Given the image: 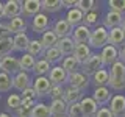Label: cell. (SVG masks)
Segmentation results:
<instances>
[{"label": "cell", "mask_w": 125, "mask_h": 117, "mask_svg": "<svg viewBox=\"0 0 125 117\" xmlns=\"http://www.w3.org/2000/svg\"><path fill=\"white\" fill-rule=\"evenodd\" d=\"M108 86H111V89H114V91L125 89V64H122L120 61H116L111 66Z\"/></svg>", "instance_id": "6da1fadb"}, {"label": "cell", "mask_w": 125, "mask_h": 117, "mask_svg": "<svg viewBox=\"0 0 125 117\" xmlns=\"http://www.w3.org/2000/svg\"><path fill=\"white\" fill-rule=\"evenodd\" d=\"M88 44L89 49H103L105 45H108V30L103 27H97L95 30H92Z\"/></svg>", "instance_id": "7a4b0ae2"}, {"label": "cell", "mask_w": 125, "mask_h": 117, "mask_svg": "<svg viewBox=\"0 0 125 117\" xmlns=\"http://www.w3.org/2000/svg\"><path fill=\"white\" fill-rule=\"evenodd\" d=\"M81 73L86 77H92L97 70L103 69V64H102V58L99 53H91V56L86 59L83 64H81Z\"/></svg>", "instance_id": "3957f363"}, {"label": "cell", "mask_w": 125, "mask_h": 117, "mask_svg": "<svg viewBox=\"0 0 125 117\" xmlns=\"http://www.w3.org/2000/svg\"><path fill=\"white\" fill-rule=\"evenodd\" d=\"M0 72H5L8 75H16V73L21 72V67H19V59L14 56H3L0 59Z\"/></svg>", "instance_id": "277c9868"}, {"label": "cell", "mask_w": 125, "mask_h": 117, "mask_svg": "<svg viewBox=\"0 0 125 117\" xmlns=\"http://www.w3.org/2000/svg\"><path fill=\"white\" fill-rule=\"evenodd\" d=\"M67 83L70 84V88L77 89V91H86L89 86V81H88V77L83 75L81 72H75L72 75H67Z\"/></svg>", "instance_id": "5b68a950"}, {"label": "cell", "mask_w": 125, "mask_h": 117, "mask_svg": "<svg viewBox=\"0 0 125 117\" xmlns=\"http://www.w3.org/2000/svg\"><path fill=\"white\" fill-rule=\"evenodd\" d=\"M41 13V0H25L22 2L21 14L22 17H34Z\"/></svg>", "instance_id": "8992f818"}, {"label": "cell", "mask_w": 125, "mask_h": 117, "mask_svg": "<svg viewBox=\"0 0 125 117\" xmlns=\"http://www.w3.org/2000/svg\"><path fill=\"white\" fill-rule=\"evenodd\" d=\"M31 88H33L36 97H45V95H49L50 89H52V83L49 81L47 77H36Z\"/></svg>", "instance_id": "52a82bcc"}, {"label": "cell", "mask_w": 125, "mask_h": 117, "mask_svg": "<svg viewBox=\"0 0 125 117\" xmlns=\"http://www.w3.org/2000/svg\"><path fill=\"white\" fill-rule=\"evenodd\" d=\"M100 58H102V64L103 66H113L116 61H119V50L113 45H105L102 49Z\"/></svg>", "instance_id": "ba28073f"}, {"label": "cell", "mask_w": 125, "mask_h": 117, "mask_svg": "<svg viewBox=\"0 0 125 117\" xmlns=\"http://www.w3.org/2000/svg\"><path fill=\"white\" fill-rule=\"evenodd\" d=\"M47 78L52 83V86H62V83H67V73L64 72V69L61 66H55V67L50 69Z\"/></svg>", "instance_id": "9c48e42d"}, {"label": "cell", "mask_w": 125, "mask_h": 117, "mask_svg": "<svg viewBox=\"0 0 125 117\" xmlns=\"http://www.w3.org/2000/svg\"><path fill=\"white\" fill-rule=\"evenodd\" d=\"M109 111L114 117H122L125 114V97L117 94L109 100Z\"/></svg>", "instance_id": "30bf717a"}, {"label": "cell", "mask_w": 125, "mask_h": 117, "mask_svg": "<svg viewBox=\"0 0 125 117\" xmlns=\"http://www.w3.org/2000/svg\"><path fill=\"white\" fill-rule=\"evenodd\" d=\"M108 45L116 47L117 50L125 45V33H124V30L120 28V27L108 31Z\"/></svg>", "instance_id": "8fae6325"}, {"label": "cell", "mask_w": 125, "mask_h": 117, "mask_svg": "<svg viewBox=\"0 0 125 117\" xmlns=\"http://www.w3.org/2000/svg\"><path fill=\"white\" fill-rule=\"evenodd\" d=\"M31 28H33L34 33H44L50 28V19L45 13H39L33 17V22H31Z\"/></svg>", "instance_id": "7c38bea8"}, {"label": "cell", "mask_w": 125, "mask_h": 117, "mask_svg": "<svg viewBox=\"0 0 125 117\" xmlns=\"http://www.w3.org/2000/svg\"><path fill=\"white\" fill-rule=\"evenodd\" d=\"M21 6L22 2H19V0H8L6 3H3V17H8L10 20L14 17H19L21 16Z\"/></svg>", "instance_id": "4fadbf2b"}, {"label": "cell", "mask_w": 125, "mask_h": 117, "mask_svg": "<svg viewBox=\"0 0 125 117\" xmlns=\"http://www.w3.org/2000/svg\"><path fill=\"white\" fill-rule=\"evenodd\" d=\"M52 31L55 34H56L58 39H62V38H70V34H72V27L67 23L66 19H58L56 22L53 23V28Z\"/></svg>", "instance_id": "5bb4252c"}, {"label": "cell", "mask_w": 125, "mask_h": 117, "mask_svg": "<svg viewBox=\"0 0 125 117\" xmlns=\"http://www.w3.org/2000/svg\"><path fill=\"white\" fill-rule=\"evenodd\" d=\"M13 88H16L17 91H25V89L31 88V78L28 73L25 72H19L13 77Z\"/></svg>", "instance_id": "9a60e30c"}, {"label": "cell", "mask_w": 125, "mask_h": 117, "mask_svg": "<svg viewBox=\"0 0 125 117\" xmlns=\"http://www.w3.org/2000/svg\"><path fill=\"white\" fill-rule=\"evenodd\" d=\"M122 22H124V16L122 14H117V13H114V11H109V13L105 16V19H103V28H106L109 31L113 28L120 27Z\"/></svg>", "instance_id": "2e32d148"}, {"label": "cell", "mask_w": 125, "mask_h": 117, "mask_svg": "<svg viewBox=\"0 0 125 117\" xmlns=\"http://www.w3.org/2000/svg\"><path fill=\"white\" fill-rule=\"evenodd\" d=\"M80 106L83 109L84 117H94L99 111V105L92 100V97H83L80 100Z\"/></svg>", "instance_id": "e0dca14e"}, {"label": "cell", "mask_w": 125, "mask_h": 117, "mask_svg": "<svg viewBox=\"0 0 125 117\" xmlns=\"http://www.w3.org/2000/svg\"><path fill=\"white\" fill-rule=\"evenodd\" d=\"M73 33V42L75 44H88L89 41V36H91V30L84 25H78L75 27V30H72Z\"/></svg>", "instance_id": "ac0fdd59"}, {"label": "cell", "mask_w": 125, "mask_h": 117, "mask_svg": "<svg viewBox=\"0 0 125 117\" xmlns=\"http://www.w3.org/2000/svg\"><path fill=\"white\" fill-rule=\"evenodd\" d=\"M81 98H83V92H81V91H77V89L70 88V86L64 89L62 100L66 101V105H67V106H70V105H73V103H80Z\"/></svg>", "instance_id": "d6986e66"}, {"label": "cell", "mask_w": 125, "mask_h": 117, "mask_svg": "<svg viewBox=\"0 0 125 117\" xmlns=\"http://www.w3.org/2000/svg\"><path fill=\"white\" fill-rule=\"evenodd\" d=\"M67 105H66V101L64 100H52V103H50V116L52 117H62V116H66L67 114Z\"/></svg>", "instance_id": "ffe728a7"}, {"label": "cell", "mask_w": 125, "mask_h": 117, "mask_svg": "<svg viewBox=\"0 0 125 117\" xmlns=\"http://www.w3.org/2000/svg\"><path fill=\"white\" fill-rule=\"evenodd\" d=\"M56 49L60 50V53L62 55V56H70V55L73 53V49H75V42H73L72 38H62V39H58Z\"/></svg>", "instance_id": "44dd1931"}, {"label": "cell", "mask_w": 125, "mask_h": 117, "mask_svg": "<svg viewBox=\"0 0 125 117\" xmlns=\"http://www.w3.org/2000/svg\"><path fill=\"white\" fill-rule=\"evenodd\" d=\"M6 27H8V30H10L11 34H21V33H25L27 22H25V19H23L22 16H19V17L11 19L10 23H8Z\"/></svg>", "instance_id": "7402d4cb"}, {"label": "cell", "mask_w": 125, "mask_h": 117, "mask_svg": "<svg viewBox=\"0 0 125 117\" xmlns=\"http://www.w3.org/2000/svg\"><path fill=\"white\" fill-rule=\"evenodd\" d=\"M72 56L75 58L80 64H83V62L91 56V49H89L88 44H75V49H73Z\"/></svg>", "instance_id": "603a6c76"}, {"label": "cell", "mask_w": 125, "mask_h": 117, "mask_svg": "<svg viewBox=\"0 0 125 117\" xmlns=\"http://www.w3.org/2000/svg\"><path fill=\"white\" fill-rule=\"evenodd\" d=\"M92 100L95 101L97 105H106L111 100V91L109 88H95L92 95Z\"/></svg>", "instance_id": "cb8c5ba5"}, {"label": "cell", "mask_w": 125, "mask_h": 117, "mask_svg": "<svg viewBox=\"0 0 125 117\" xmlns=\"http://www.w3.org/2000/svg\"><path fill=\"white\" fill-rule=\"evenodd\" d=\"M109 81V72L106 69H100L92 75V83L95 88H108Z\"/></svg>", "instance_id": "d4e9b609"}, {"label": "cell", "mask_w": 125, "mask_h": 117, "mask_svg": "<svg viewBox=\"0 0 125 117\" xmlns=\"http://www.w3.org/2000/svg\"><path fill=\"white\" fill-rule=\"evenodd\" d=\"M83 17H84V14L81 13L80 10H77V8H72V10L67 11L66 20H67V23L73 28V27H78V25H81V23H83Z\"/></svg>", "instance_id": "484cf974"}, {"label": "cell", "mask_w": 125, "mask_h": 117, "mask_svg": "<svg viewBox=\"0 0 125 117\" xmlns=\"http://www.w3.org/2000/svg\"><path fill=\"white\" fill-rule=\"evenodd\" d=\"M61 67L64 69V72L67 73V75H72V73L78 72V69L81 67V64H80V62H78L75 58L72 56V55H70V56H66L64 59H62Z\"/></svg>", "instance_id": "4316f807"}, {"label": "cell", "mask_w": 125, "mask_h": 117, "mask_svg": "<svg viewBox=\"0 0 125 117\" xmlns=\"http://www.w3.org/2000/svg\"><path fill=\"white\" fill-rule=\"evenodd\" d=\"M39 41H41V44H42V47H44V50L53 49V47H56V44H58V38H56V34H55L52 30L44 31V33H42V38L39 39Z\"/></svg>", "instance_id": "83f0119b"}, {"label": "cell", "mask_w": 125, "mask_h": 117, "mask_svg": "<svg viewBox=\"0 0 125 117\" xmlns=\"http://www.w3.org/2000/svg\"><path fill=\"white\" fill-rule=\"evenodd\" d=\"M28 44H30V38L27 36V33L14 34V38H13L14 50H17V52H27V47H28Z\"/></svg>", "instance_id": "f1b7e54d"}, {"label": "cell", "mask_w": 125, "mask_h": 117, "mask_svg": "<svg viewBox=\"0 0 125 117\" xmlns=\"http://www.w3.org/2000/svg\"><path fill=\"white\" fill-rule=\"evenodd\" d=\"M34 64H36V59L33 56H30L28 53H23V56H21L19 59V67H21V72L28 73L34 69Z\"/></svg>", "instance_id": "f546056e"}, {"label": "cell", "mask_w": 125, "mask_h": 117, "mask_svg": "<svg viewBox=\"0 0 125 117\" xmlns=\"http://www.w3.org/2000/svg\"><path fill=\"white\" fill-rule=\"evenodd\" d=\"M27 53L33 58L34 56H42V55H44V47H42L41 41H39V39H33V41H31L30 39V44L27 47Z\"/></svg>", "instance_id": "4dcf8cb0"}, {"label": "cell", "mask_w": 125, "mask_h": 117, "mask_svg": "<svg viewBox=\"0 0 125 117\" xmlns=\"http://www.w3.org/2000/svg\"><path fill=\"white\" fill-rule=\"evenodd\" d=\"M44 59L49 62V64H56V62H60L62 59V55L60 53V50L56 49V47H53V49H49V50H44Z\"/></svg>", "instance_id": "1f68e13d"}, {"label": "cell", "mask_w": 125, "mask_h": 117, "mask_svg": "<svg viewBox=\"0 0 125 117\" xmlns=\"http://www.w3.org/2000/svg\"><path fill=\"white\" fill-rule=\"evenodd\" d=\"M62 8L61 0H42L41 2V10L47 11V13H58Z\"/></svg>", "instance_id": "d6a6232c"}, {"label": "cell", "mask_w": 125, "mask_h": 117, "mask_svg": "<svg viewBox=\"0 0 125 117\" xmlns=\"http://www.w3.org/2000/svg\"><path fill=\"white\" fill-rule=\"evenodd\" d=\"M75 8L80 10L83 14H88V13H91V11H95L97 2L95 0H78L75 3Z\"/></svg>", "instance_id": "836d02e7"}, {"label": "cell", "mask_w": 125, "mask_h": 117, "mask_svg": "<svg viewBox=\"0 0 125 117\" xmlns=\"http://www.w3.org/2000/svg\"><path fill=\"white\" fill-rule=\"evenodd\" d=\"M14 50V45H13V38L8 36V38H3L0 39V59L3 56H8L11 52Z\"/></svg>", "instance_id": "e575fe53"}, {"label": "cell", "mask_w": 125, "mask_h": 117, "mask_svg": "<svg viewBox=\"0 0 125 117\" xmlns=\"http://www.w3.org/2000/svg\"><path fill=\"white\" fill-rule=\"evenodd\" d=\"M31 117H52L50 109L45 103H36L31 108Z\"/></svg>", "instance_id": "d590c367"}, {"label": "cell", "mask_w": 125, "mask_h": 117, "mask_svg": "<svg viewBox=\"0 0 125 117\" xmlns=\"http://www.w3.org/2000/svg\"><path fill=\"white\" fill-rule=\"evenodd\" d=\"M50 64L47 62L45 59H39V61H36V64H34V69H33V72L36 73L38 77H45L47 73L50 72Z\"/></svg>", "instance_id": "8d00e7d4"}, {"label": "cell", "mask_w": 125, "mask_h": 117, "mask_svg": "<svg viewBox=\"0 0 125 117\" xmlns=\"http://www.w3.org/2000/svg\"><path fill=\"white\" fill-rule=\"evenodd\" d=\"M13 88V77L5 72H0V92H8Z\"/></svg>", "instance_id": "74e56055"}, {"label": "cell", "mask_w": 125, "mask_h": 117, "mask_svg": "<svg viewBox=\"0 0 125 117\" xmlns=\"http://www.w3.org/2000/svg\"><path fill=\"white\" fill-rule=\"evenodd\" d=\"M109 11H114L117 14H122L125 13V0H109L108 2Z\"/></svg>", "instance_id": "f35d334b"}, {"label": "cell", "mask_w": 125, "mask_h": 117, "mask_svg": "<svg viewBox=\"0 0 125 117\" xmlns=\"http://www.w3.org/2000/svg\"><path fill=\"white\" fill-rule=\"evenodd\" d=\"M22 106V98H21V95H17V94H11L10 97H8V100H6V108L8 109H19Z\"/></svg>", "instance_id": "ab89813d"}, {"label": "cell", "mask_w": 125, "mask_h": 117, "mask_svg": "<svg viewBox=\"0 0 125 117\" xmlns=\"http://www.w3.org/2000/svg\"><path fill=\"white\" fill-rule=\"evenodd\" d=\"M66 117H84L83 109H81L80 103H73V105H70V106L67 108V114H66Z\"/></svg>", "instance_id": "60d3db41"}, {"label": "cell", "mask_w": 125, "mask_h": 117, "mask_svg": "<svg viewBox=\"0 0 125 117\" xmlns=\"http://www.w3.org/2000/svg\"><path fill=\"white\" fill-rule=\"evenodd\" d=\"M97 20H99V14L95 13V11H91V13H88V14H84V17H83V23L81 25H84V27H92V25H95Z\"/></svg>", "instance_id": "b9f144b4"}, {"label": "cell", "mask_w": 125, "mask_h": 117, "mask_svg": "<svg viewBox=\"0 0 125 117\" xmlns=\"http://www.w3.org/2000/svg\"><path fill=\"white\" fill-rule=\"evenodd\" d=\"M62 94H64L62 86H52V89H50V92H49V97L52 100H61Z\"/></svg>", "instance_id": "7bdbcfd3"}, {"label": "cell", "mask_w": 125, "mask_h": 117, "mask_svg": "<svg viewBox=\"0 0 125 117\" xmlns=\"http://www.w3.org/2000/svg\"><path fill=\"white\" fill-rule=\"evenodd\" d=\"M21 98L22 100H36L38 97H36V94H34L33 88H28V89H25V91H22Z\"/></svg>", "instance_id": "ee69618b"}, {"label": "cell", "mask_w": 125, "mask_h": 117, "mask_svg": "<svg viewBox=\"0 0 125 117\" xmlns=\"http://www.w3.org/2000/svg\"><path fill=\"white\" fill-rule=\"evenodd\" d=\"M16 117H31V109L21 106L19 109H16Z\"/></svg>", "instance_id": "f6af8a7d"}, {"label": "cell", "mask_w": 125, "mask_h": 117, "mask_svg": "<svg viewBox=\"0 0 125 117\" xmlns=\"http://www.w3.org/2000/svg\"><path fill=\"white\" fill-rule=\"evenodd\" d=\"M8 36H11V33H10V30H8L6 23L0 22V39H3V38H8Z\"/></svg>", "instance_id": "bcb514c9"}, {"label": "cell", "mask_w": 125, "mask_h": 117, "mask_svg": "<svg viewBox=\"0 0 125 117\" xmlns=\"http://www.w3.org/2000/svg\"><path fill=\"white\" fill-rule=\"evenodd\" d=\"M94 117H114V116L111 114V111H109L108 108H100Z\"/></svg>", "instance_id": "7dc6e473"}, {"label": "cell", "mask_w": 125, "mask_h": 117, "mask_svg": "<svg viewBox=\"0 0 125 117\" xmlns=\"http://www.w3.org/2000/svg\"><path fill=\"white\" fill-rule=\"evenodd\" d=\"M61 3H62V6H66V8H69V10H72V8H75V0H61Z\"/></svg>", "instance_id": "c3c4849f"}, {"label": "cell", "mask_w": 125, "mask_h": 117, "mask_svg": "<svg viewBox=\"0 0 125 117\" xmlns=\"http://www.w3.org/2000/svg\"><path fill=\"white\" fill-rule=\"evenodd\" d=\"M119 61L122 62V64H125V45L119 49Z\"/></svg>", "instance_id": "681fc988"}, {"label": "cell", "mask_w": 125, "mask_h": 117, "mask_svg": "<svg viewBox=\"0 0 125 117\" xmlns=\"http://www.w3.org/2000/svg\"><path fill=\"white\" fill-rule=\"evenodd\" d=\"M0 17H3V3L0 2Z\"/></svg>", "instance_id": "f907efd6"}, {"label": "cell", "mask_w": 125, "mask_h": 117, "mask_svg": "<svg viewBox=\"0 0 125 117\" xmlns=\"http://www.w3.org/2000/svg\"><path fill=\"white\" fill-rule=\"evenodd\" d=\"M0 117H13V116H10L8 112H0Z\"/></svg>", "instance_id": "816d5d0a"}, {"label": "cell", "mask_w": 125, "mask_h": 117, "mask_svg": "<svg viewBox=\"0 0 125 117\" xmlns=\"http://www.w3.org/2000/svg\"><path fill=\"white\" fill-rule=\"evenodd\" d=\"M120 28L124 30V33H125V19H124V22H122V25H120Z\"/></svg>", "instance_id": "f5cc1de1"}, {"label": "cell", "mask_w": 125, "mask_h": 117, "mask_svg": "<svg viewBox=\"0 0 125 117\" xmlns=\"http://www.w3.org/2000/svg\"><path fill=\"white\" fill-rule=\"evenodd\" d=\"M62 117H66V116H62Z\"/></svg>", "instance_id": "db71d44e"}, {"label": "cell", "mask_w": 125, "mask_h": 117, "mask_svg": "<svg viewBox=\"0 0 125 117\" xmlns=\"http://www.w3.org/2000/svg\"><path fill=\"white\" fill-rule=\"evenodd\" d=\"M124 117H125V114H124Z\"/></svg>", "instance_id": "11a10c76"}]
</instances>
